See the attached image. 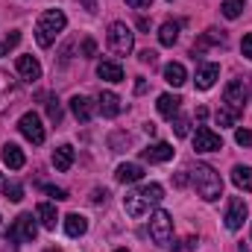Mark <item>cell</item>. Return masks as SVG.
<instances>
[{"mask_svg":"<svg viewBox=\"0 0 252 252\" xmlns=\"http://www.w3.org/2000/svg\"><path fill=\"white\" fill-rule=\"evenodd\" d=\"M190 176H193L196 193H199L205 202H214V199L223 196V179H220V173H217L211 164H196V167L190 170Z\"/></svg>","mask_w":252,"mask_h":252,"instance_id":"obj_1","label":"cell"},{"mask_svg":"<svg viewBox=\"0 0 252 252\" xmlns=\"http://www.w3.org/2000/svg\"><path fill=\"white\" fill-rule=\"evenodd\" d=\"M64 24H67V18H64L62 9H47V12H41V18H38V24H35V41H38V47H50V44L56 41V35L64 30Z\"/></svg>","mask_w":252,"mask_h":252,"instance_id":"obj_2","label":"cell"},{"mask_svg":"<svg viewBox=\"0 0 252 252\" xmlns=\"http://www.w3.org/2000/svg\"><path fill=\"white\" fill-rule=\"evenodd\" d=\"M35 235H38L35 217H32V214H18L15 223H12L9 232H6V244H15V247H18V244H32Z\"/></svg>","mask_w":252,"mask_h":252,"instance_id":"obj_3","label":"cell"},{"mask_svg":"<svg viewBox=\"0 0 252 252\" xmlns=\"http://www.w3.org/2000/svg\"><path fill=\"white\" fill-rule=\"evenodd\" d=\"M106 41H109V50H112L115 56H129L132 47H135V35H132V30L126 27L124 21H115V24L109 27Z\"/></svg>","mask_w":252,"mask_h":252,"instance_id":"obj_4","label":"cell"},{"mask_svg":"<svg viewBox=\"0 0 252 252\" xmlns=\"http://www.w3.org/2000/svg\"><path fill=\"white\" fill-rule=\"evenodd\" d=\"M250 100H252L250 79H232V82L226 85V91H223V103L232 106V109H238V112H244Z\"/></svg>","mask_w":252,"mask_h":252,"instance_id":"obj_5","label":"cell"},{"mask_svg":"<svg viewBox=\"0 0 252 252\" xmlns=\"http://www.w3.org/2000/svg\"><path fill=\"white\" fill-rule=\"evenodd\" d=\"M150 238L156 244H161V247L170 244V238H173V217L167 211H156L150 217Z\"/></svg>","mask_w":252,"mask_h":252,"instance_id":"obj_6","label":"cell"},{"mask_svg":"<svg viewBox=\"0 0 252 252\" xmlns=\"http://www.w3.org/2000/svg\"><path fill=\"white\" fill-rule=\"evenodd\" d=\"M193 150H196V153H220V150H223V138H220L211 126H196Z\"/></svg>","mask_w":252,"mask_h":252,"instance_id":"obj_7","label":"cell"},{"mask_svg":"<svg viewBox=\"0 0 252 252\" xmlns=\"http://www.w3.org/2000/svg\"><path fill=\"white\" fill-rule=\"evenodd\" d=\"M18 129L21 135L30 141V144H44V126H41V118L35 112H27L21 121H18Z\"/></svg>","mask_w":252,"mask_h":252,"instance_id":"obj_8","label":"cell"},{"mask_svg":"<svg viewBox=\"0 0 252 252\" xmlns=\"http://www.w3.org/2000/svg\"><path fill=\"white\" fill-rule=\"evenodd\" d=\"M21 88H18V79L9 76V70H0V112H9L18 100Z\"/></svg>","mask_w":252,"mask_h":252,"instance_id":"obj_9","label":"cell"},{"mask_svg":"<svg viewBox=\"0 0 252 252\" xmlns=\"http://www.w3.org/2000/svg\"><path fill=\"white\" fill-rule=\"evenodd\" d=\"M247 214H250V211H247V202H244L241 196H232V199H229V208H226V217H223V220H226V229H229V232H238V229L244 226Z\"/></svg>","mask_w":252,"mask_h":252,"instance_id":"obj_10","label":"cell"},{"mask_svg":"<svg viewBox=\"0 0 252 252\" xmlns=\"http://www.w3.org/2000/svg\"><path fill=\"white\" fill-rule=\"evenodd\" d=\"M150 205H153V202L144 196V190H132V193H126V199H124L126 214L135 217V220H141L144 214H150Z\"/></svg>","mask_w":252,"mask_h":252,"instance_id":"obj_11","label":"cell"},{"mask_svg":"<svg viewBox=\"0 0 252 252\" xmlns=\"http://www.w3.org/2000/svg\"><path fill=\"white\" fill-rule=\"evenodd\" d=\"M141 158H144V161H150V164H164V161H170V158H173V147H170V144H164V141L150 144L147 150H141Z\"/></svg>","mask_w":252,"mask_h":252,"instance_id":"obj_12","label":"cell"},{"mask_svg":"<svg viewBox=\"0 0 252 252\" xmlns=\"http://www.w3.org/2000/svg\"><path fill=\"white\" fill-rule=\"evenodd\" d=\"M217 76H220V64L217 62H205V64L196 67V79H193V82H196L199 91H208V88L217 82Z\"/></svg>","mask_w":252,"mask_h":252,"instance_id":"obj_13","label":"cell"},{"mask_svg":"<svg viewBox=\"0 0 252 252\" xmlns=\"http://www.w3.org/2000/svg\"><path fill=\"white\" fill-rule=\"evenodd\" d=\"M217 44H226V32H223V30H205V32L193 41V56H196V53H205L208 47H217Z\"/></svg>","mask_w":252,"mask_h":252,"instance_id":"obj_14","label":"cell"},{"mask_svg":"<svg viewBox=\"0 0 252 252\" xmlns=\"http://www.w3.org/2000/svg\"><path fill=\"white\" fill-rule=\"evenodd\" d=\"M97 109L103 112V118H118L121 115V97L115 94V91H100V97H97Z\"/></svg>","mask_w":252,"mask_h":252,"instance_id":"obj_15","label":"cell"},{"mask_svg":"<svg viewBox=\"0 0 252 252\" xmlns=\"http://www.w3.org/2000/svg\"><path fill=\"white\" fill-rule=\"evenodd\" d=\"M70 112H73V118L79 121V124H88L91 118H94V112H97V106H94V100H88V97H73L70 100Z\"/></svg>","mask_w":252,"mask_h":252,"instance_id":"obj_16","label":"cell"},{"mask_svg":"<svg viewBox=\"0 0 252 252\" xmlns=\"http://www.w3.org/2000/svg\"><path fill=\"white\" fill-rule=\"evenodd\" d=\"M0 158H3V164H6L9 170H21V167L27 164V156H24V150H21L18 144H6L3 153H0Z\"/></svg>","mask_w":252,"mask_h":252,"instance_id":"obj_17","label":"cell"},{"mask_svg":"<svg viewBox=\"0 0 252 252\" xmlns=\"http://www.w3.org/2000/svg\"><path fill=\"white\" fill-rule=\"evenodd\" d=\"M73 158H76V153H73L70 144H62V147L53 150V167H56L59 173H67V170L73 167Z\"/></svg>","mask_w":252,"mask_h":252,"instance_id":"obj_18","label":"cell"},{"mask_svg":"<svg viewBox=\"0 0 252 252\" xmlns=\"http://www.w3.org/2000/svg\"><path fill=\"white\" fill-rule=\"evenodd\" d=\"M18 73L27 82H35V79H41V64L35 56H18Z\"/></svg>","mask_w":252,"mask_h":252,"instance_id":"obj_19","label":"cell"},{"mask_svg":"<svg viewBox=\"0 0 252 252\" xmlns=\"http://www.w3.org/2000/svg\"><path fill=\"white\" fill-rule=\"evenodd\" d=\"M156 106H158V115H161V118H167V121H173V118L179 115V106H182V100H179L176 94H161Z\"/></svg>","mask_w":252,"mask_h":252,"instance_id":"obj_20","label":"cell"},{"mask_svg":"<svg viewBox=\"0 0 252 252\" xmlns=\"http://www.w3.org/2000/svg\"><path fill=\"white\" fill-rule=\"evenodd\" d=\"M115 179L118 182H124V185H132V182H141L144 179V167L141 164H121L118 170H115Z\"/></svg>","mask_w":252,"mask_h":252,"instance_id":"obj_21","label":"cell"},{"mask_svg":"<svg viewBox=\"0 0 252 252\" xmlns=\"http://www.w3.org/2000/svg\"><path fill=\"white\" fill-rule=\"evenodd\" d=\"M88 232V220L82 214H67L64 217V235L67 238H82Z\"/></svg>","mask_w":252,"mask_h":252,"instance_id":"obj_22","label":"cell"},{"mask_svg":"<svg viewBox=\"0 0 252 252\" xmlns=\"http://www.w3.org/2000/svg\"><path fill=\"white\" fill-rule=\"evenodd\" d=\"M97 76L106 82H124V67L118 62H100L97 64Z\"/></svg>","mask_w":252,"mask_h":252,"instance_id":"obj_23","label":"cell"},{"mask_svg":"<svg viewBox=\"0 0 252 252\" xmlns=\"http://www.w3.org/2000/svg\"><path fill=\"white\" fill-rule=\"evenodd\" d=\"M164 79H167V82H170L173 88L185 85V79H188V73H185V64H179V62L164 64Z\"/></svg>","mask_w":252,"mask_h":252,"instance_id":"obj_24","label":"cell"},{"mask_svg":"<svg viewBox=\"0 0 252 252\" xmlns=\"http://www.w3.org/2000/svg\"><path fill=\"white\" fill-rule=\"evenodd\" d=\"M158 41H161L164 47H173V44L179 41V24H176V21H164L161 30H158Z\"/></svg>","mask_w":252,"mask_h":252,"instance_id":"obj_25","label":"cell"},{"mask_svg":"<svg viewBox=\"0 0 252 252\" xmlns=\"http://www.w3.org/2000/svg\"><path fill=\"white\" fill-rule=\"evenodd\" d=\"M35 214H38V220H41V226H44V229H50V232L56 229V220H59V214H56V205H53V202H41Z\"/></svg>","mask_w":252,"mask_h":252,"instance_id":"obj_26","label":"cell"},{"mask_svg":"<svg viewBox=\"0 0 252 252\" xmlns=\"http://www.w3.org/2000/svg\"><path fill=\"white\" fill-rule=\"evenodd\" d=\"M232 182H235V188H241V190H247V193H252V167L238 164V167L232 170Z\"/></svg>","mask_w":252,"mask_h":252,"instance_id":"obj_27","label":"cell"},{"mask_svg":"<svg viewBox=\"0 0 252 252\" xmlns=\"http://www.w3.org/2000/svg\"><path fill=\"white\" fill-rule=\"evenodd\" d=\"M241 115H244V112H238V109H232V106H223V109H217V124L220 126H235Z\"/></svg>","mask_w":252,"mask_h":252,"instance_id":"obj_28","label":"cell"},{"mask_svg":"<svg viewBox=\"0 0 252 252\" xmlns=\"http://www.w3.org/2000/svg\"><path fill=\"white\" fill-rule=\"evenodd\" d=\"M220 9H223V15H226L229 21H235V18H241V12L247 9V3H244V0H223Z\"/></svg>","mask_w":252,"mask_h":252,"instance_id":"obj_29","label":"cell"},{"mask_svg":"<svg viewBox=\"0 0 252 252\" xmlns=\"http://www.w3.org/2000/svg\"><path fill=\"white\" fill-rule=\"evenodd\" d=\"M109 144H112V150H115V153H124L126 147L132 144V138H129L126 132H115V135L109 138Z\"/></svg>","mask_w":252,"mask_h":252,"instance_id":"obj_30","label":"cell"},{"mask_svg":"<svg viewBox=\"0 0 252 252\" xmlns=\"http://www.w3.org/2000/svg\"><path fill=\"white\" fill-rule=\"evenodd\" d=\"M3 193H6V199L21 202V199H24V185H18V182H6V185H3Z\"/></svg>","mask_w":252,"mask_h":252,"instance_id":"obj_31","label":"cell"},{"mask_svg":"<svg viewBox=\"0 0 252 252\" xmlns=\"http://www.w3.org/2000/svg\"><path fill=\"white\" fill-rule=\"evenodd\" d=\"M44 106H47V118H50V121H53L56 126L62 124V106H59V100H53V97H50Z\"/></svg>","mask_w":252,"mask_h":252,"instance_id":"obj_32","label":"cell"},{"mask_svg":"<svg viewBox=\"0 0 252 252\" xmlns=\"http://www.w3.org/2000/svg\"><path fill=\"white\" fill-rule=\"evenodd\" d=\"M173 132H176L179 138H185V135L190 132V121L188 118H176V121H173Z\"/></svg>","mask_w":252,"mask_h":252,"instance_id":"obj_33","label":"cell"},{"mask_svg":"<svg viewBox=\"0 0 252 252\" xmlns=\"http://www.w3.org/2000/svg\"><path fill=\"white\" fill-rule=\"evenodd\" d=\"M79 53H82L85 59H91V56L97 53V44H94V38H82V44H79Z\"/></svg>","mask_w":252,"mask_h":252,"instance_id":"obj_34","label":"cell"},{"mask_svg":"<svg viewBox=\"0 0 252 252\" xmlns=\"http://www.w3.org/2000/svg\"><path fill=\"white\" fill-rule=\"evenodd\" d=\"M235 141H238V147H250L252 144V132L250 129H238V132H235Z\"/></svg>","mask_w":252,"mask_h":252,"instance_id":"obj_35","label":"cell"},{"mask_svg":"<svg viewBox=\"0 0 252 252\" xmlns=\"http://www.w3.org/2000/svg\"><path fill=\"white\" fill-rule=\"evenodd\" d=\"M44 190H47V193H50V196H53L56 202L67 199V190H64V188H56V185H44Z\"/></svg>","mask_w":252,"mask_h":252,"instance_id":"obj_36","label":"cell"},{"mask_svg":"<svg viewBox=\"0 0 252 252\" xmlns=\"http://www.w3.org/2000/svg\"><path fill=\"white\" fill-rule=\"evenodd\" d=\"M193 247H196V238H193V235H188L185 241H179V247H173V252H190Z\"/></svg>","mask_w":252,"mask_h":252,"instance_id":"obj_37","label":"cell"},{"mask_svg":"<svg viewBox=\"0 0 252 252\" xmlns=\"http://www.w3.org/2000/svg\"><path fill=\"white\" fill-rule=\"evenodd\" d=\"M138 59H141L144 64H156V62H158V53H156V50H141V56H138Z\"/></svg>","mask_w":252,"mask_h":252,"instance_id":"obj_38","label":"cell"},{"mask_svg":"<svg viewBox=\"0 0 252 252\" xmlns=\"http://www.w3.org/2000/svg\"><path fill=\"white\" fill-rule=\"evenodd\" d=\"M241 50H244V56H247V59H252V32H250V35H244Z\"/></svg>","mask_w":252,"mask_h":252,"instance_id":"obj_39","label":"cell"},{"mask_svg":"<svg viewBox=\"0 0 252 252\" xmlns=\"http://www.w3.org/2000/svg\"><path fill=\"white\" fill-rule=\"evenodd\" d=\"M18 41H21V32H18V30H15V32H9V35H6V41H3V44H6V47H9V50H12V47H15V44H18Z\"/></svg>","mask_w":252,"mask_h":252,"instance_id":"obj_40","label":"cell"},{"mask_svg":"<svg viewBox=\"0 0 252 252\" xmlns=\"http://www.w3.org/2000/svg\"><path fill=\"white\" fill-rule=\"evenodd\" d=\"M126 6H132V9H150L153 0H126Z\"/></svg>","mask_w":252,"mask_h":252,"instance_id":"obj_41","label":"cell"},{"mask_svg":"<svg viewBox=\"0 0 252 252\" xmlns=\"http://www.w3.org/2000/svg\"><path fill=\"white\" fill-rule=\"evenodd\" d=\"M106 199H109V190H94V196H91V202H97V205H100V202H106Z\"/></svg>","mask_w":252,"mask_h":252,"instance_id":"obj_42","label":"cell"},{"mask_svg":"<svg viewBox=\"0 0 252 252\" xmlns=\"http://www.w3.org/2000/svg\"><path fill=\"white\" fill-rule=\"evenodd\" d=\"M135 91H138V94H144V91H147V79H144V76H138V82H135Z\"/></svg>","mask_w":252,"mask_h":252,"instance_id":"obj_43","label":"cell"},{"mask_svg":"<svg viewBox=\"0 0 252 252\" xmlns=\"http://www.w3.org/2000/svg\"><path fill=\"white\" fill-rule=\"evenodd\" d=\"M176 185L182 188V185H188V170H182V173H176Z\"/></svg>","mask_w":252,"mask_h":252,"instance_id":"obj_44","label":"cell"},{"mask_svg":"<svg viewBox=\"0 0 252 252\" xmlns=\"http://www.w3.org/2000/svg\"><path fill=\"white\" fill-rule=\"evenodd\" d=\"M138 30H144V32H147V30H150V21H147V18H138Z\"/></svg>","mask_w":252,"mask_h":252,"instance_id":"obj_45","label":"cell"},{"mask_svg":"<svg viewBox=\"0 0 252 252\" xmlns=\"http://www.w3.org/2000/svg\"><path fill=\"white\" fill-rule=\"evenodd\" d=\"M196 118H199V121H205V118H208V109H205V106H199V109H196Z\"/></svg>","mask_w":252,"mask_h":252,"instance_id":"obj_46","label":"cell"},{"mask_svg":"<svg viewBox=\"0 0 252 252\" xmlns=\"http://www.w3.org/2000/svg\"><path fill=\"white\" fill-rule=\"evenodd\" d=\"M144 132L147 135H156V124H144Z\"/></svg>","mask_w":252,"mask_h":252,"instance_id":"obj_47","label":"cell"},{"mask_svg":"<svg viewBox=\"0 0 252 252\" xmlns=\"http://www.w3.org/2000/svg\"><path fill=\"white\" fill-rule=\"evenodd\" d=\"M3 53H9V47H6V44L0 41V56H3Z\"/></svg>","mask_w":252,"mask_h":252,"instance_id":"obj_48","label":"cell"},{"mask_svg":"<svg viewBox=\"0 0 252 252\" xmlns=\"http://www.w3.org/2000/svg\"><path fill=\"white\" fill-rule=\"evenodd\" d=\"M44 252H62V250L59 247H50V250H44Z\"/></svg>","mask_w":252,"mask_h":252,"instance_id":"obj_49","label":"cell"},{"mask_svg":"<svg viewBox=\"0 0 252 252\" xmlns=\"http://www.w3.org/2000/svg\"><path fill=\"white\" fill-rule=\"evenodd\" d=\"M3 185H6V182H3V176H0V188H3Z\"/></svg>","mask_w":252,"mask_h":252,"instance_id":"obj_50","label":"cell"},{"mask_svg":"<svg viewBox=\"0 0 252 252\" xmlns=\"http://www.w3.org/2000/svg\"><path fill=\"white\" fill-rule=\"evenodd\" d=\"M115 252H129V250H115Z\"/></svg>","mask_w":252,"mask_h":252,"instance_id":"obj_51","label":"cell"}]
</instances>
